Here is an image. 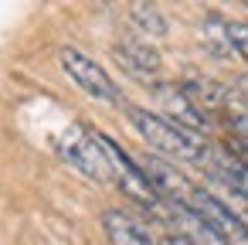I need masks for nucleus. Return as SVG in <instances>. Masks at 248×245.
<instances>
[{
  "label": "nucleus",
  "instance_id": "obj_1",
  "mask_svg": "<svg viewBox=\"0 0 248 245\" xmlns=\"http://www.w3.org/2000/svg\"><path fill=\"white\" fill-rule=\"evenodd\" d=\"M129 123H133V130H136V133H140V136H143L160 157H167V160L204 163V157H207V150H204V143H201L197 133H190V130L170 123V119L160 116V113H150V109L129 106Z\"/></svg>",
  "mask_w": 248,
  "mask_h": 245
},
{
  "label": "nucleus",
  "instance_id": "obj_2",
  "mask_svg": "<svg viewBox=\"0 0 248 245\" xmlns=\"http://www.w3.org/2000/svg\"><path fill=\"white\" fill-rule=\"evenodd\" d=\"M58 62H62V72L95 102H106V106H116L119 102V85L112 82V75L89 55H82L78 48H62L58 51Z\"/></svg>",
  "mask_w": 248,
  "mask_h": 245
},
{
  "label": "nucleus",
  "instance_id": "obj_3",
  "mask_svg": "<svg viewBox=\"0 0 248 245\" xmlns=\"http://www.w3.org/2000/svg\"><path fill=\"white\" fill-rule=\"evenodd\" d=\"M95 136H99V143H102V150H106V160H109L112 180H116L133 201H140L143 208H150V211H163V197L153 191V184L146 180V174L140 170V163H136L129 153H123V147L112 143L106 133H95Z\"/></svg>",
  "mask_w": 248,
  "mask_h": 245
},
{
  "label": "nucleus",
  "instance_id": "obj_4",
  "mask_svg": "<svg viewBox=\"0 0 248 245\" xmlns=\"http://www.w3.org/2000/svg\"><path fill=\"white\" fill-rule=\"evenodd\" d=\"M58 153L62 160H68L75 170H82L85 177L92 180H112V170H109V160H106V150L99 143L95 133H85V130H68L62 140H58Z\"/></svg>",
  "mask_w": 248,
  "mask_h": 245
},
{
  "label": "nucleus",
  "instance_id": "obj_5",
  "mask_svg": "<svg viewBox=\"0 0 248 245\" xmlns=\"http://www.w3.org/2000/svg\"><path fill=\"white\" fill-rule=\"evenodd\" d=\"M184 204H187L190 211H197L228 245H248V221L238 218L231 208H224L207 187H190V194H187Z\"/></svg>",
  "mask_w": 248,
  "mask_h": 245
},
{
  "label": "nucleus",
  "instance_id": "obj_6",
  "mask_svg": "<svg viewBox=\"0 0 248 245\" xmlns=\"http://www.w3.org/2000/svg\"><path fill=\"white\" fill-rule=\"evenodd\" d=\"M112 58H116V65H119L126 75H133V79H140V82H146V85L160 82V75H163V58H160V51H156L153 45L140 41V38H119V41L112 45Z\"/></svg>",
  "mask_w": 248,
  "mask_h": 245
},
{
  "label": "nucleus",
  "instance_id": "obj_7",
  "mask_svg": "<svg viewBox=\"0 0 248 245\" xmlns=\"http://www.w3.org/2000/svg\"><path fill=\"white\" fill-rule=\"evenodd\" d=\"M140 170L146 174V180L153 184V191L163 197V204H184L187 201V194H190V180L170 163V160H163V157H146L143 163H140Z\"/></svg>",
  "mask_w": 248,
  "mask_h": 245
},
{
  "label": "nucleus",
  "instance_id": "obj_8",
  "mask_svg": "<svg viewBox=\"0 0 248 245\" xmlns=\"http://www.w3.org/2000/svg\"><path fill=\"white\" fill-rule=\"evenodd\" d=\"M102 228H106V235H109L112 245H160L156 235L150 231V225L140 221L136 214L123 211V208L102 211Z\"/></svg>",
  "mask_w": 248,
  "mask_h": 245
},
{
  "label": "nucleus",
  "instance_id": "obj_9",
  "mask_svg": "<svg viewBox=\"0 0 248 245\" xmlns=\"http://www.w3.org/2000/svg\"><path fill=\"white\" fill-rule=\"evenodd\" d=\"M204 38H207V45L217 48L221 55H231V51L248 55V24H241V21L207 17V24H204Z\"/></svg>",
  "mask_w": 248,
  "mask_h": 245
},
{
  "label": "nucleus",
  "instance_id": "obj_10",
  "mask_svg": "<svg viewBox=\"0 0 248 245\" xmlns=\"http://www.w3.org/2000/svg\"><path fill=\"white\" fill-rule=\"evenodd\" d=\"M160 99H163V106H167V119H170V123H177V126H184V130H190V133H204V130H207L204 113L187 99L184 89H163Z\"/></svg>",
  "mask_w": 248,
  "mask_h": 245
},
{
  "label": "nucleus",
  "instance_id": "obj_11",
  "mask_svg": "<svg viewBox=\"0 0 248 245\" xmlns=\"http://www.w3.org/2000/svg\"><path fill=\"white\" fill-rule=\"evenodd\" d=\"M204 160H207V174H214V177H221V180H228L231 187H238V191L248 194V163H245L241 157H234V153H228V150H214V153L204 157Z\"/></svg>",
  "mask_w": 248,
  "mask_h": 245
},
{
  "label": "nucleus",
  "instance_id": "obj_12",
  "mask_svg": "<svg viewBox=\"0 0 248 245\" xmlns=\"http://www.w3.org/2000/svg\"><path fill=\"white\" fill-rule=\"evenodd\" d=\"M129 24L140 31V38H150V41L167 38V31H170L163 11L156 4H150V0H136V4L129 7Z\"/></svg>",
  "mask_w": 248,
  "mask_h": 245
},
{
  "label": "nucleus",
  "instance_id": "obj_13",
  "mask_svg": "<svg viewBox=\"0 0 248 245\" xmlns=\"http://www.w3.org/2000/svg\"><path fill=\"white\" fill-rule=\"evenodd\" d=\"M231 133H234V147H238V157L248 163V113H238L231 119Z\"/></svg>",
  "mask_w": 248,
  "mask_h": 245
},
{
  "label": "nucleus",
  "instance_id": "obj_14",
  "mask_svg": "<svg viewBox=\"0 0 248 245\" xmlns=\"http://www.w3.org/2000/svg\"><path fill=\"white\" fill-rule=\"evenodd\" d=\"M160 245H194V242H190L187 235H180V231H173V235H167V238H163Z\"/></svg>",
  "mask_w": 248,
  "mask_h": 245
},
{
  "label": "nucleus",
  "instance_id": "obj_15",
  "mask_svg": "<svg viewBox=\"0 0 248 245\" xmlns=\"http://www.w3.org/2000/svg\"><path fill=\"white\" fill-rule=\"evenodd\" d=\"M241 4H245V7H248V0H241Z\"/></svg>",
  "mask_w": 248,
  "mask_h": 245
}]
</instances>
